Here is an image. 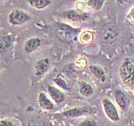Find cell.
I'll list each match as a JSON object with an SVG mask.
<instances>
[{
  "mask_svg": "<svg viewBox=\"0 0 134 126\" xmlns=\"http://www.w3.org/2000/svg\"><path fill=\"white\" fill-rule=\"evenodd\" d=\"M119 75L122 82L130 87L134 88V61L126 58L119 67Z\"/></svg>",
  "mask_w": 134,
  "mask_h": 126,
  "instance_id": "1",
  "label": "cell"
},
{
  "mask_svg": "<svg viewBox=\"0 0 134 126\" xmlns=\"http://www.w3.org/2000/svg\"><path fill=\"white\" fill-rule=\"evenodd\" d=\"M102 108L106 116L112 122H117L120 120V115L116 106L109 98L102 99Z\"/></svg>",
  "mask_w": 134,
  "mask_h": 126,
  "instance_id": "2",
  "label": "cell"
},
{
  "mask_svg": "<svg viewBox=\"0 0 134 126\" xmlns=\"http://www.w3.org/2000/svg\"><path fill=\"white\" fill-rule=\"evenodd\" d=\"M31 19V17L27 13L20 9H14L8 14V22L12 25H21L26 23Z\"/></svg>",
  "mask_w": 134,
  "mask_h": 126,
  "instance_id": "3",
  "label": "cell"
},
{
  "mask_svg": "<svg viewBox=\"0 0 134 126\" xmlns=\"http://www.w3.org/2000/svg\"><path fill=\"white\" fill-rule=\"evenodd\" d=\"M91 113H92V109L90 107H76L64 111L62 114L66 118H77Z\"/></svg>",
  "mask_w": 134,
  "mask_h": 126,
  "instance_id": "4",
  "label": "cell"
},
{
  "mask_svg": "<svg viewBox=\"0 0 134 126\" xmlns=\"http://www.w3.org/2000/svg\"><path fill=\"white\" fill-rule=\"evenodd\" d=\"M115 101L116 104L122 109L123 111H126L130 106V99L126 93L121 90H116L114 92Z\"/></svg>",
  "mask_w": 134,
  "mask_h": 126,
  "instance_id": "5",
  "label": "cell"
},
{
  "mask_svg": "<svg viewBox=\"0 0 134 126\" xmlns=\"http://www.w3.org/2000/svg\"><path fill=\"white\" fill-rule=\"evenodd\" d=\"M50 62L48 58H43L38 61L35 65V75L37 77H41L49 68Z\"/></svg>",
  "mask_w": 134,
  "mask_h": 126,
  "instance_id": "6",
  "label": "cell"
},
{
  "mask_svg": "<svg viewBox=\"0 0 134 126\" xmlns=\"http://www.w3.org/2000/svg\"><path fill=\"white\" fill-rule=\"evenodd\" d=\"M75 29L71 28L69 25L65 24H59L57 28V34L58 36L60 38L61 40H68L72 38V35Z\"/></svg>",
  "mask_w": 134,
  "mask_h": 126,
  "instance_id": "7",
  "label": "cell"
},
{
  "mask_svg": "<svg viewBox=\"0 0 134 126\" xmlns=\"http://www.w3.org/2000/svg\"><path fill=\"white\" fill-rule=\"evenodd\" d=\"M47 92L51 98V99L54 101L56 104L61 103L65 100V95L64 93L58 88L54 87L53 86H48L47 87Z\"/></svg>",
  "mask_w": 134,
  "mask_h": 126,
  "instance_id": "8",
  "label": "cell"
},
{
  "mask_svg": "<svg viewBox=\"0 0 134 126\" xmlns=\"http://www.w3.org/2000/svg\"><path fill=\"white\" fill-rule=\"evenodd\" d=\"M41 45V40L39 37H33L29 39L24 43V49L26 53H32L39 49Z\"/></svg>",
  "mask_w": 134,
  "mask_h": 126,
  "instance_id": "9",
  "label": "cell"
},
{
  "mask_svg": "<svg viewBox=\"0 0 134 126\" xmlns=\"http://www.w3.org/2000/svg\"><path fill=\"white\" fill-rule=\"evenodd\" d=\"M63 16L65 17V19H68L71 21H82V20H85L88 18V14H85V13H79L76 10H69V11H66L63 14Z\"/></svg>",
  "mask_w": 134,
  "mask_h": 126,
  "instance_id": "10",
  "label": "cell"
},
{
  "mask_svg": "<svg viewBox=\"0 0 134 126\" xmlns=\"http://www.w3.org/2000/svg\"><path fill=\"white\" fill-rule=\"evenodd\" d=\"M38 102H39L40 106L44 109H46V110H52L54 107L52 101L43 92H40L39 95H38Z\"/></svg>",
  "mask_w": 134,
  "mask_h": 126,
  "instance_id": "11",
  "label": "cell"
},
{
  "mask_svg": "<svg viewBox=\"0 0 134 126\" xmlns=\"http://www.w3.org/2000/svg\"><path fill=\"white\" fill-rule=\"evenodd\" d=\"M79 92L83 97L90 98L94 94V88L90 83L85 81H81L79 82Z\"/></svg>",
  "mask_w": 134,
  "mask_h": 126,
  "instance_id": "12",
  "label": "cell"
},
{
  "mask_svg": "<svg viewBox=\"0 0 134 126\" xmlns=\"http://www.w3.org/2000/svg\"><path fill=\"white\" fill-rule=\"evenodd\" d=\"M90 71L91 74L94 76L96 78H97L99 81L104 82L107 80V76L102 68H100L98 66H91Z\"/></svg>",
  "mask_w": 134,
  "mask_h": 126,
  "instance_id": "13",
  "label": "cell"
},
{
  "mask_svg": "<svg viewBox=\"0 0 134 126\" xmlns=\"http://www.w3.org/2000/svg\"><path fill=\"white\" fill-rule=\"evenodd\" d=\"M29 3L37 9H44L51 3V1L49 0H29Z\"/></svg>",
  "mask_w": 134,
  "mask_h": 126,
  "instance_id": "14",
  "label": "cell"
},
{
  "mask_svg": "<svg viewBox=\"0 0 134 126\" xmlns=\"http://www.w3.org/2000/svg\"><path fill=\"white\" fill-rule=\"evenodd\" d=\"M12 44V39L8 35H3L0 39V50L2 52L7 51Z\"/></svg>",
  "mask_w": 134,
  "mask_h": 126,
  "instance_id": "15",
  "label": "cell"
},
{
  "mask_svg": "<svg viewBox=\"0 0 134 126\" xmlns=\"http://www.w3.org/2000/svg\"><path fill=\"white\" fill-rule=\"evenodd\" d=\"M28 126H48V124L42 118H33L28 121Z\"/></svg>",
  "mask_w": 134,
  "mask_h": 126,
  "instance_id": "16",
  "label": "cell"
},
{
  "mask_svg": "<svg viewBox=\"0 0 134 126\" xmlns=\"http://www.w3.org/2000/svg\"><path fill=\"white\" fill-rule=\"evenodd\" d=\"M104 3V0H88L86 1L87 5L95 10H100L102 8Z\"/></svg>",
  "mask_w": 134,
  "mask_h": 126,
  "instance_id": "17",
  "label": "cell"
},
{
  "mask_svg": "<svg viewBox=\"0 0 134 126\" xmlns=\"http://www.w3.org/2000/svg\"><path fill=\"white\" fill-rule=\"evenodd\" d=\"M77 126H97V123L94 119H86L80 122Z\"/></svg>",
  "mask_w": 134,
  "mask_h": 126,
  "instance_id": "18",
  "label": "cell"
},
{
  "mask_svg": "<svg viewBox=\"0 0 134 126\" xmlns=\"http://www.w3.org/2000/svg\"><path fill=\"white\" fill-rule=\"evenodd\" d=\"M54 82H55L58 86H60V87H62L63 89H65V90H69V87L68 86H67V83L65 82V80H63L62 78L60 77H57L54 80Z\"/></svg>",
  "mask_w": 134,
  "mask_h": 126,
  "instance_id": "19",
  "label": "cell"
},
{
  "mask_svg": "<svg viewBox=\"0 0 134 126\" xmlns=\"http://www.w3.org/2000/svg\"><path fill=\"white\" fill-rule=\"evenodd\" d=\"M0 126H14L13 122L8 119H2L0 121Z\"/></svg>",
  "mask_w": 134,
  "mask_h": 126,
  "instance_id": "20",
  "label": "cell"
},
{
  "mask_svg": "<svg viewBox=\"0 0 134 126\" xmlns=\"http://www.w3.org/2000/svg\"><path fill=\"white\" fill-rule=\"evenodd\" d=\"M132 115L134 117V103H133V106H132Z\"/></svg>",
  "mask_w": 134,
  "mask_h": 126,
  "instance_id": "21",
  "label": "cell"
}]
</instances>
